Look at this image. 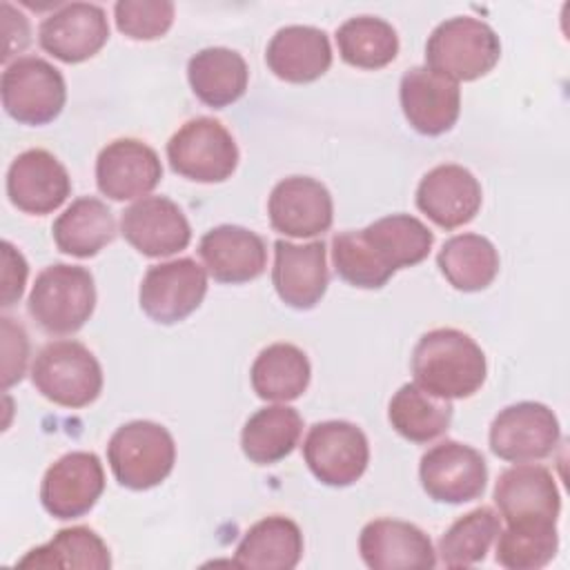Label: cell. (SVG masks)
I'll use <instances>...</instances> for the list:
<instances>
[{"mask_svg":"<svg viewBox=\"0 0 570 570\" xmlns=\"http://www.w3.org/2000/svg\"><path fill=\"white\" fill-rule=\"evenodd\" d=\"M414 383L441 399H468L485 381L488 363L481 345L454 327L425 332L412 352Z\"/></svg>","mask_w":570,"mask_h":570,"instance_id":"7a4b0ae2","label":"cell"},{"mask_svg":"<svg viewBox=\"0 0 570 570\" xmlns=\"http://www.w3.org/2000/svg\"><path fill=\"white\" fill-rule=\"evenodd\" d=\"M105 490V470L94 452L76 450L53 461L40 483L42 508L53 519L87 514Z\"/></svg>","mask_w":570,"mask_h":570,"instance_id":"4fadbf2b","label":"cell"},{"mask_svg":"<svg viewBox=\"0 0 570 570\" xmlns=\"http://www.w3.org/2000/svg\"><path fill=\"white\" fill-rule=\"evenodd\" d=\"M419 479L432 501L461 505L483 494L488 465L479 450L459 441H441L421 456Z\"/></svg>","mask_w":570,"mask_h":570,"instance_id":"7c38bea8","label":"cell"},{"mask_svg":"<svg viewBox=\"0 0 570 570\" xmlns=\"http://www.w3.org/2000/svg\"><path fill=\"white\" fill-rule=\"evenodd\" d=\"M16 566L105 570L111 566V557L107 543L91 528L73 525L58 530L49 543L29 550Z\"/></svg>","mask_w":570,"mask_h":570,"instance_id":"d6a6232c","label":"cell"},{"mask_svg":"<svg viewBox=\"0 0 570 570\" xmlns=\"http://www.w3.org/2000/svg\"><path fill=\"white\" fill-rule=\"evenodd\" d=\"M27 261L24 256L9 243H2V307H11L20 301L27 283Z\"/></svg>","mask_w":570,"mask_h":570,"instance_id":"f35d334b","label":"cell"},{"mask_svg":"<svg viewBox=\"0 0 570 570\" xmlns=\"http://www.w3.org/2000/svg\"><path fill=\"white\" fill-rule=\"evenodd\" d=\"M33 387L60 407H87L102 392V367L78 341L47 343L31 365Z\"/></svg>","mask_w":570,"mask_h":570,"instance_id":"8992f818","label":"cell"},{"mask_svg":"<svg viewBox=\"0 0 570 570\" xmlns=\"http://www.w3.org/2000/svg\"><path fill=\"white\" fill-rule=\"evenodd\" d=\"M501 42L494 29L470 16L443 20L428 38L425 67L459 82L476 80L494 69Z\"/></svg>","mask_w":570,"mask_h":570,"instance_id":"277c9868","label":"cell"},{"mask_svg":"<svg viewBox=\"0 0 570 570\" xmlns=\"http://www.w3.org/2000/svg\"><path fill=\"white\" fill-rule=\"evenodd\" d=\"M501 532V519L492 508H476L459 517L439 539V557L448 568H468L485 559Z\"/></svg>","mask_w":570,"mask_h":570,"instance_id":"e575fe53","label":"cell"},{"mask_svg":"<svg viewBox=\"0 0 570 570\" xmlns=\"http://www.w3.org/2000/svg\"><path fill=\"white\" fill-rule=\"evenodd\" d=\"M107 40L105 9L91 2H67L47 16L38 29L40 47L67 65L94 58Z\"/></svg>","mask_w":570,"mask_h":570,"instance_id":"2e32d148","label":"cell"},{"mask_svg":"<svg viewBox=\"0 0 570 570\" xmlns=\"http://www.w3.org/2000/svg\"><path fill=\"white\" fill-rule=\"evenodd\" d=\"M120 234L142 256L163 258L185 249L191 227L185 212L165 196H145L120 216Z\"/></svg>","mask_w":570,"mask_h":570,"instance_id":"9a60e30c","label":"cell"},{"mask_svg":"<svg viewBox=\"0 0 570 570\" xmlns=\"http://www.w3.org/2000/svg\"><path fill=\"white\" fill-rule=\"evenodd\" d=\"M187 80L200 102L223 109L243 98L249 82V69L238 51L207 47L189 58Z\"/></svg>","mask_w":570,"mask_h":570,"instance_id":"484cf974","label":"cell"},{"mask_svg":"<svg viewBox=\"0 0 570 570\" xmlns=\"http://www.w3.org/2000/svg\"><path fill=\"white\" fill-rule=\"evenodd\" d=\"M269 71L292 85L318 80L332 65L330 38L318 27L289 24L278 29L265 51Z\"/></svg>","mask_w":570,"mask_h":570,"instance_id":"d4e9b609","label":"cell"},{"mask_svg":"<svg viewBox=\"0 0 570 570\" xmlns=\"http://www.w3.org/2000/svg\"><path fill=\"white\" fill-rule=\"evenodd\" d=\"M107 461L122 488L149 490L174 470L176 443L169 430L154 421H129L107 443Z\"/></svg>","mask_w":570,"mask_h":570,"instance_id":"5b68a950","label":"cell"},{"mask_svg":"<svg viewBox=\"0 0 570 570\" xmlns=\"http://www.w3.org/2000/svg\"><path fill=\"white\" fill-rule=\"evenodd\" d=\"M2 16H4V53H2V62H9V58L13 53H20L22 49H27V45L31 42V29H29V20L22 11H16L9 2H2Z\"/></svg>","mask_w":570,"mask_h":570,"instance_id":"ab89813d","label":"cell"},{"mask_svg":"<svg viewBox=\"0 0 570 570\" xmlns=\"http://www.w3.org/2000/svg\"><path fill=\"white\" fill-rule=\"evenodd\" d=\"M492 497L508 523H557L561 512V494L552 472L534 463H517L503 470Z\"/></svg>","mask_w":570,"mask_h":570,"instance_id":"ffe728a7","label":"cell"},{"mask_svg":"<svg viewBox=\"0 0 570 570\" xmlns=\"http://www.w3.org/2000/svg\"><path fill=\"white\" fill-rule=\"evenodd\" d=\"M169 167L196 183H223L238 165V147L227 127L209 116L187 120L167 142Z\"/></svg>","mask_w":570,"mask_h":570,"instance_id":"ba28073f","label":"cell"},{"mask_svg":"<svg viewBox=\"0 0 570 570\" xmlns=\"http://www.w3.org/2000/svg\"><path fill=\"white\" fill-rule=\"evenodd\" d=\"M2 387L22 381L29 361V336L20 323L2 316Z\"/></svg>","mask_w":570,"mask_h":570,"instance_id":"74e56055","label":"cell"},{"mask_svg":"<svg viewBox=\"0 0 570 570\" xmlns=\"http://www.w3.org/2000/svg\"><path fill=\"white\" fill-rule=\"evenodd\" d=\"M399 100L410 127L423 136L450 131L461 114L459 82L428 67H412L403 73Z\"/></svg>","mask_w":570,"mask_h":570,"instance_id":"5bb4252c","label":"cell"},{"mask_svg":"<svg viewBox=\"0 0 570 570\" xmlns=\"http://www.w3.org/2000/svg\"><path fill=\"white\" fill-rule=\"evenodd\" d=\"M301 557H303L301 528L283 514H272L256 521L243 534L234 552V566L292 570L298 566Z\"/></svg>","mask_w":570,"mask_h":570,"instance_id":"4316f807","label":"cell"},{"mask_svg":"<svg viewBox=\"0 0 570 570\" xmlns=\"http://www.w3.org/2000/svg\"><path fill=\"white\" fill-rule=\"evenodd\" d=\"M198 256L218 283H249L267 267L265 240L240 225H218L203 234Z\"/></svg>","mask_w":570,"mask_h":570,"instance_id":"cb8c5ba5","label":"cell"},{"mask_svg":"<svg viewBox=\"0 0 570 570\" xmlns=\"http://www.w3.org/2000/svg\"><path fill=\"white\" fill-rule=\"evenodd\" d=\"M434 234L410 214H390L365 229L341 232L332 238L336 274L361 289L383 287L396 269L428 258Z\"/></svg>","mask_w":570,"mask_h":570,"instance_id":"6da1fadb","label":"cell"},{"mask_svg":"<svg viewBox=\"0 0 570 570\" xmlns=\"http://www.w3.org/2000/svg\"><path fill=\"white\" fill-rule=\"evenodd\" d=\"M96 309V285L89 269L56 263L45 267L31 287L27 312L53 336L78 332Z\"/></svg>","mask_w":570,"mask_h":570,"instance_id":"3957f363","label":"cell"},{"mask_svg":"<svg viewBox=\"0 0 570 570\" xmlns=\"http://www.w3.org/2000/svg\"><path fill=\"white\" fill-rule=\"evenodd\" d=\"M436 265L459 292H481L499 274V252L481 234H459L443 243Z\"/></svg>","mask_w":570,"mask_h":570,"instance_id":"1f68e13d","label":"cell"},{"mask_svg":"<svg viewBox=\"0 0 570 570\" xmlns=\"http://www.w3.org/2000/svg\"><path fill=\"white\" fill-rule=\"evenodd\" d=\"M269 223L292 238H312L332 227L334 203L323 183L309 176H289L274 185L267 200Z\"/></svg>","mask_w":570,"mask_h":570,"instance_id":"e0dca14e","label":"cell"},{"mask_svg":"<svg viewBox=\"0 0 570 570\" xmlns=\"http://www.w3.org/2000/svg\"><path fill=\"white\" fill-rule=\"evenodd\" d=\"M303 459L323 485L347 488L367 470L370 443L363 430L350 421H321L303 441Z\"/></svg>","mask_w":570,"mask_h":570,"instance_id":"9c48e42d","label":"cell"},{"mask_svg":"<svg viewBox=\"0 0 570 570\" xmlns=\"http://www.w3.org/2000/svg\"><path fill=\"white\" fill-rule=\"evenodd\" d=\"M249 379L258 399L287 403L303 396L312 379V367L301 347L272 343L258 352Z\"/></svg>","mask_w":570,"mask_h":570,"instance_id":"f1b7e54d","label":"cell"},{"mask_svg":"<svg viewBox=\"0 0 570 570\" xmlns=\"http://www.w3.org/2000/svg\"><path fill=\"white\" fill-rule=\"evenodd\" d=\"M452 403L419 383L401 385L390 405L387 419L392 428L412 443H430L448 432L452 423Z\"/></svg>","mask_w":570,"mask_h":570,"instance_id":"4dcf8cb0","label":"cell"},{"mask_svg":"<svg viewBox=\"0 0 570 570\" xmlns=\"http://www.w3.org/2000/svg\"><path fill=\"white\" fill-rule=\"evenodd\" d=\"M481 200V183L470 169L454 163L436 165L416 187V207L443 229L468 225L479 214Z\"/></svg>","mask_w":570,"mask_h":570,"instance_id":"44dd1931","label":"cell"},{"mask_svg":"<svg viewBox=\"0 0 570 570\" xmlns=\"http://www.w3.org/2000/svg\"><path fill=\"white\" fill-rule=\"evenodd\" d=\"M303 432L301 414L289 405H269L254 412L240 432L243 454L256 465H272L292 454Z\"/></svg>","mask_w":570,"mask_h":570,"instance_id":"f546056e","label":"cell"},{"mask_svg":"<svg viewBox=\"0 0 570 570\" xmlns=\"http://www.w3.org/2000/svg\"><path fill=\"white\" fill-rule=\"evenodd\" d=\"M358 552L372 570L434 568L436 552L430 537L401 519H374L358 534Z\"/></svg>","mask_w":570,"mask_h":570,"instance_id":"603a6c76","label":"cell"},{"mask_svg":"<svg viewBox=\"0 0 570 570\" xmlns=\"http://www.w3.org/2000/svg\"><path fill=\"white\" fill-rule=\"evenodd\" d=\"M2 107L20 125L40 127L56 120L67 100L62 73L38 56H20L9 62L0 80Z\"/></svg>","mask_w":570,"mask_h":570,"instance_id":"52a82bcc","label":"cell"},{"mask_svg":"<svg viewBox=\"0 0 570 570\" xmlns=\"http://www.w3.org/2000/svg\"><path fill=\"white\" fill-rule=\"evenodd\" d=\"M205 294L207 269L194 258H174L147 269L140 283L138 301L151 321L174 325L196 312Z\"/></svg>","mask_w":570,"mask_h":570,"instance_id":"8fae6325","label":"cell"},{"mask_svg":"<svg viewBox=\"0 0 570 570\" xmlns=\"http://www.w3.org/2000/svg\"><path fill=\"white\" fill-rule=\"evenodd\" d=\"M69 194L71 178L65 165L47 149H27L7 169V196L24 214H51Z\"/></svg>","mask_w":570,"mask_h":570,"instance_id":"ac0fdd59","label":"cell"},{"mask_svg":"<svg viewBox=\"0 0 570 570\" xmlns=\"http://www.w3.org/2000/svg\"><path fill=\"white\" fill-rule=\"evenodd\" d=\"M120 33L131 40L163 38L174 24V2L169 0H120L114 4Z\"/></svg>","mask_w":570,"mask_h":570,"instance_id":"8d00e7d4","label":"cell"},{"mask_svg":"<svg viewBox=\"0 0 570 570\" xmlns=\"http://www.w3.org/2000/svg\"><path fill=\"white\" fill-rule=\"evenodd\" d=\"M323 240L296 245L278 238L274 243L272 283L278 298L294 309H312L325 296L330 272Z\"/></svg>","mask_w":570,"mask_h":570,"instance_id":"7402d4cb","label":"cell"},{"mask_svg":"<svg viewBox=\"0 0 570 570\" xmlns=\"http://www.w3.org/2000/svg\"><path fill=\"white\" fill-rule=\"evenodd\" d=\"M336 45L343 62L356 69H381L399 53L394 27L376 16H356L336 29Z\"/></svg>","mask_w":570,"mask_h":570,"instance_id":"836d02e7","label":"cell"},{"mask_svg":"<svg viewBox=\"0 0 570 570\" xmlns=\"http://www.w3.org/2000/svg\"><path fill=\"white\" fill-rule=\"evenodd\" d=\"M160 178L158 154L136 138H118L102 147L96 158V185L111 200L145 198L158 187Z\"/></svg>","mask_w":570,"mask_h":570,"instance_id":"d6986e66","label":"cell"},{"mask_svg":"<svg viewBox=\"0 0 570 570\" xmlns=\"http://www.w3.org/2000/svg\"><path fill=\"white\" fill-rule=\"evenodd\" d=\"M51 234L62 254L91 258L116 238V218L100 198L82 196L53 220Z\"/></svg>","mask_w":570,"mask_h":570,"instance_id":"83f0119b","label":"cell"},{"mask_svg":"<svg viewBox=\"0 0 570 570\" xmlns=\"http://www.w3.org/2000/svg\"><path fill=\"white\" fill-rule=\"evenodd\" d=\"M557 550V523H508V528L497 537L494 559L508 570H539L554 559Z\"/></svg>","mask_w":570,"mask_h":570,"instance_id":"d590c367","label":"cell"},{"mask_svg":"<svg viewBox=\"0 0 570 570\" xmlns=\"http://www.w3.org/2000/svg\"><path fill=\"white\" fill-rule=\"evenodd\" d=\"M559 439V419L548 405L534 401L503 407L490 425V450L512 463H530L550 456Z\"/></svg>","mask_w":570,"mask_h":570,"instance_id":"30bf717a","label":"cell"}]
</instances>
